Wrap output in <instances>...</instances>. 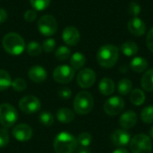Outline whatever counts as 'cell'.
Instances as JSON below:
<instances>
[{"instance_id":"obj_28","label":"cell","mask_w":153,"mask_h":153,"mask_svg":"<svg viewBox=\"0 0 153 153\" xmlns=\"http://www.w3.org/2000/svg\"><path fill=\"white\" fill-rule=\"evenodd\" d=\"M77 143L81 146V148H87L91 145L92 142V136L91 134L87 132H82L77 136Z\"/></svg>"},{"instance_id":"obj_36","label":"cell","mask_w":153,"mask_h":153,"mask_svg":"<svg viewBox=\"0 0 153 153\" xmlns=\"http://www.w3.org/2000/svg\"><path fill=\"white\" fill-rule=\"evenodd\" d=\"M142 11V8H141V5L135 2H132L130 3L129 4V7H128V12L131 15L134 16V17H137L140 13Z\"/></svg>"},{"instance_id":"obj_40","label":"cell","mask_w":153,"mask_h":153,"mask_svg":"<svg viewBox=\"0 0 153 153\" xmlns=\"http://www.w3.org/2000/svg\"><path fill=\"white\" fill-rule=\"evenodd\" d=\"M7 17H8V15H7V12H6L4 9L0 8V23H2V22H5V21H6V19H7Z\"/></svg>"},{"instance_id":"obj_7","label":"cell","mask_w":153,"mask_h":153,"mask_svg":"<svg viewBox=\"0 0 153 153\" xmlns=\"http://www.w3.org/2000/svg\"><path fill=\"white\" fill-rule=\"evenodd\" d=\"M38 29L42 35L50 37L57 30V22L53 15L45 14L39 20Z\"/></svg>"},{"instance_id":"obj_30","label":"cell","mask_w":153,"mask_h":153,"mask_svg":"<svg viewBox=\"0 0 153 153\" xmlns=\"http://www.w3.org/2000/svg\"><path fill=\"white\" fill-rule=\"evenodd\" d=\"M141 119L146 124L153 123V106L145 107L141 112Z\"/></svg>"},{"instance_id":"obj_43","label":"cell","mask_w":153,"mask_h":153,"mask_svg":"<svg viewBox=\"0 0 153 153\" xmlns=\"http://www.w3.org/2000/svg\"><path fill=\"white\" fill-rule=\"evenodd\" d=\"M149 134H150V136H151L150 138L153 140V126L151 127V129H150V131H149Z\"/></svg>"},{"instance_id":"obj_21","label":"cell","mask_w":153,"mask_h":153,"mask_svg":"<svg viewBox=\"0 0 153 153\" xmlns=\"http://www.w3.org/2000/svg\"><path fill=\"white\" fill-rule=\"evenodd\" d=\"M142 87L146 91H153V68L147 70L142 77Z\"/></svg>"},{"instance_id":"obj_17","label":"cell","mask_w":153,"mask_h":153,"mask_svg":"<svg viewBox=\"0 0 153 153\" xmlns=\"http://www.w3.org/2000/svg\"><path fill=\"white\" fill-rule=\"evenodd\" d=\"M28 76L32 82L36 83H40V82H43L47 79L48 74L45 68H43L42 66L34 65L30 68L28 72Z\"/></svg>"},{"instance_id":"obj_9","label":"cell","mask_w":153,"mask_h":153,"mask_svg":"<svg viewBox=\"0 0 153 153\" xmlns=\"http://www.w3.org/2000/svg\"><path fill=\"white\" fill-rule=\"evenodd\" d=\"M124 108H125V101L119 96H114L109 98L108 100H106L103 106L105 113L112 117L120 114L124 110Z\"/></svg>"},{"instance_id":"obj_32","label":"cell","mask_w":153,"mask_h":153,"mask_svg":"<svg viewBox=\"0 0 153 153\" xmlns=\"http://www.w3.org/2000/svg\"><path fill=\"white\" fill-rule=\"evenodd\" d=\"M31 6L37 11H43L50 4V0H30Z\"/></svg>"},{"instance_id":"obj_20","label":"cell","mask_w":153,"mask_h":153,"mask_svg":"<svg viewBox=\"0 0 153 153\" xmlns=\"http://www.w3.org/2000/svg\"><path fill=\"white\" fill-rule=\"evenodd\" d=\"M74 117H75V115L74 111L66 108H62L58 109L56 112V118L61 123H65V124L70 123L74 119Z\"/></svg>"},{"instance_id":"obj_29","label":"cell","mask_w":153,"mask_h":153,"mask_svg":"<svg viewBox=\"0 0 153 153\" xmlns=\"http://www.w3.org/2000/svg\"><path fill=\"white\" fill-rule=\"evenodd\" d=\"M71 55V50L65 46H60L55 52V56L59 61H65L69 58Z\"/></svg>"},{"instance_id":"obj_6","label":"cell","mask_w":153,"mask_h":153,"mask_svg":"<svg viewBox=\"0 0 153 153\" xmlns=\"http://www.w3.org/2000/svg\"><path fill=\"white\" fill-rule=\"evenodd\" d=\"M18 118V113L14 107L8 103L0 105V124L4 128L12 127Z\"/></svg>"},{"instance_id":"obj_3","label":"cell","mask_w":153,"mask_h":153,"mask_svg":"<svg viewBox=\"0 0 153 153\" xmlns=\"http://www.w3.org/2000/svg\"><path fill=\"white\" fill-rule=\"evenodd\" d=\"M3 48L10 55L19 56L25 49V42L22 36L15 32H9L3 38Z\"/></svg>"},{"instance_id":"obj_38","label":"cell","mask_w":153,"mask_h":153,"mask_svg":"<svg viewBox=\"0 0 153 153\" xmlns=\"http://www.w3.org/2000/svg\"><path fill=\"white\" fill-rule=\"evenodd\" d=\"M37 18V13L34 10H27L24 13V20L28 22H32Z\"/></svg>"},{"instance_id":"obj_34","label":"cell","mask_w":153,"mask_h":153,"mask_svg":"<svg viewBox=\"0 0 153 153\" xmlns=\"http://www.w3.org/2000/svg\"><path fill=\"white\" fill-rule=\"evenodd\" d=\"M56 48V40L54 39H47L46 40L43 41V44H42V49L47 52V53H50L52 52Z\"/></svg>"},{"instance_id":"obj_33","label":"cell","mask_w":153,"mask_h":153,"mask_svg":"<svg viewBox=\"0 0 153 153\" xmlns=\"http://www.w3.org/2000/svg\"><path fill=\"white\" fill-rule=\"evenodd\" d=\"M11 86L13 87V89L16 91H22L26 89L27 84L25 80L22 79V78H16L12 82Z\"/></svg>"},{"instance_id":"obj_15","label":"cell","mask_w":153,"mask_h":153,"mask_svg":"<svg viewBox=\"0 0 153 153\" xmlns=\"http://www.w3.org/2000/svg\"><path fill=\"white\" fill-rule=\"evenodd\" d=\"M127 27L129 31L136 37H141L146 32V25L144 22L138 17L130 19L127 23Z\"/></svg>"},{"instance_id":"obj_1","label":"cell","mask_w":153,"mask_h":153,"mask_svg":"<svg viewBox=\"0 0 153 153\" xmlns=\"http://www.w3.org/2000/svg\"><path fill=\"white\" fill-rule=\"evenodd\" d=\"M119 57L118 48L111 44L100 47L97 52V61L99 65L104 68H112L117 62Z\"/></svg>"},{"instance_id":"obj_42","label":"cell","mask_w":153,"mask_h":153,"mask_svg":"<svg viewBox=\"0 0 153 153\" xmlns=\"http://www.w3.org/2000/svg\"><path fill=\"white\" fill-rule=\"evenodd\" d=\"M77 153H91V152L87 148H81Z\"/></svg>"},{"instance_id":"obj_41","label":"cell","mask_w":153,"mask_h":153,"mask_svg":"<svg viewBox=\"0 0 153 153\" xmlns=\"http://www.w3.org/2000/svg\"><path fill=\"white\" fill-rule=\"evenodd\" d=\"M113 153H129V152L127 150L124 149V148H118L117 150L114 151Z\"/></svg>"},{"instance_id":"obj_35","label":"cell","mask_w":153,"mask_h":153,"mask_svg":"<svg viewBox=\"0 0 153 153\" xmlns=\"http://www.w3.org/2000/svg\"><path fill=\"white\" fill-rule=\"evenodd\" d=\"M9 143V134L5 128L0 129V148L5 147Z\"/></svg>"},{"instance_id":"obj_8","label":"cell","mask_w":153,"mask_h":153,"mask_svg":"<svg viewBox=\"0 0 153 153\" xmlns=\"http://www.w3.org/2000/svg\"><path fill=\"white\" fill-rule=\"evenodd\" d=\"M41 108L39 100L33 95H27L19 101V108L25 114H33L38 112Z\"/></svg>"},{"instance_id":"obj_10","label":"cell","mask_w":153,"mask_h":153,"mask_svg":"<svg viewBox=\"0 0 153 153\" xmlns=\"http://www.w3.org/2000/svg\"><path fill=\"white\" fill-rule=\"evenodd\" d=\"M74 77V70L66 65L57 66L53 72V78L58 83H69Z\"/></svg>"},{"instance_id":"obj_16","label":"cell","mask_w":153,"mask_h":153,"mask_svg":"<svg viewBox=\"0 0 153 153\" xmlns=\"http://www.w3.org/2000/svg\"><path fill=\"white\" fill-rule=\"evenodd\" d=\"M138 121V117L134 111L128 110L123 113L119 118V125L123 129L128 130L135 126Z\"/></svg>"},{"instance_id":"obj_19","label":"cell","mask_w":153,"mask_h":153,"mask_svg":"<svg viewBox=\"0 0 153 153\" xmlns=\"http://www.w3.org/2000/svg\"><path fill=\"white\" fill-rule=\"evenodd\" d=\"M131 69L135 73H143L148 67V61L142 56H136L130 62Z\"/></svg>"},{"instance_id":"obj_4","label":"cell","mask_w":153,"mask_h":153,"mask_svg":"<svg viewBox=\"0 0 153 153\" xmlns=\"http://www.w3.org/2000/svg\"><path fill=\"white\" fill-rule=\"evenodd\" d=\"M94 107V100L88 91L79 92L74 100V109L79 115H86L91 112Z\"/></svg>"},{"instance_id":"obj_2","label":"cell","mask_w":153,"mask_h":153,"mask_svg":"<svg viewBox=\"0 0 153 153\" xmlns=\"http://www.w3.org/2000/svg\"><path fill=\"white\" fill-rule=\"evenodd\" d=\"M77 139L68 132L58 134L54 141V150L56 153H73L77 148Z\"/></svg>"},{"instance_id":"obj_22","label":"cell","mask_w":153,"mask_h":153,"mask_svg":"<svg viewBox=\"0 0 153 153\" xmlns=\"http://www.w3.org/2000/svg\"><path fill=\"white\" fill-rule=\"evenodd\" d=\"M86 63V58L83 54L80 52H75L74 54L72 55L70 58V64L71 67L74 70H79L81 69Z\"/></svg>"},{"instance_id":"obj_12","label":"cell","mask_w":153,"mask_h":153,"mask_svg":"<svg viewBox=\"0 0 153 153\" xmlns=\"http://www.w3.org/2000/svg\"><path fill=\"white\" fill-rule=\"evenodd\" d=\"M131 141V134L126 129H117L111 135L112 143L118 148H124L129 144Z\"/></svg>"},{"instance_id":"obj_11","label":"cell","mask_w":153,"mask_h":153,"mask_svg":"<svg viewBox=\"0 0 153 153\" xmlns=\"http://www.w3.org/2000/svg\"><path fill=\"white\" fill-rule=\"evenodd\" d=\"M77 83L80 87L87 89L91 87L96 82V74L92 69L85 68L79 72L76 78Z\"/></svg>"},{"instance_id":"obj_18","label":"cell","mask_w":153,"mask_h":153,"mask_svg":"<svg viewBox=\"0 0 153 153\" xmlns=\"http://www.w3.org/2000/svg\"><path fill=\"white\" fill-rule=\"evenodd\" d=\"M100 92L104 96L111 95L115 91V83L110 78H103L99 83Z\"/></svg>"},{"instance_id":"obj_14","label":"cell","mask_w":153,"mask_h":153,"mask_svg":"<svg viewBox=\"0 0 153 153\" xmlns=\"http://www.w3.org/2000/svg\"><path fill=\"white\" fill-rule=\"evenodd\" d=\"M62 38L68 46H75L80 41V32L74 26H67L64 29Z\"/></svg>"},{"instance_id":"obj_31","label":"cell","mask_w":153,"mask_h":153,"mask_svg":"<svg viewBox=\"0 0 153 153\" xmlns=\"http://www.w3.org/2000/svg\"><path fill=\"white\" fill-rule=\"evenodd\" d=\"M39 122L45 126H51L54 124V117L48 111H43L39 114Z\"/></svg>"},{"instance_id":"obj_5","label":"cell","mask_w":153,"mask_h":153,"mask_svg":"<svg viewBox=\"0 0 153 153\" xmlns=\"http://www.w3.org/2000/svg\"><path fill=\"white\" fill-rule=\"evenodd\" d=\"M129 146L131 152L133 153L152 152V139L144 134H139L131 138Z\"/></svg>"},{"instance_id":"obj_23","label":"cell","mask_w":153,"mask_h":153,"mask_svg":"<svg viewBox=\"0 0 153 153\" xmlns=\"http://www.w3.org/2000/svg\"><path fill=\"white\" fill-rule=\"evenodd\" d=\"M122 53L126 56H133L138 52V46L134 41H126L121 46Z\"/></svg>"},{"instance_id":"obj_26","label":"cell","mask_w":153,"mask_h":153,"mask_svg":"<svg viewBox=\"0 0 153 153\" xmlns=\"http://www.w3.org/2000/svg\"><path fill=\"white\" fill-rule=\"evenodd\" d=\"M12 78L8 72L0 69V91H4L8 89L12 84Z\"/></svg>"},{"instance_id":"obj_24","label":"cell","mask_w":153,"mask_h":153,"mask_svg":"<svg viewBox=\"0 0 153 153\" xmlns=\"http://www.w3.org/2000/svg\"><path fill=\"white\" fill-rule=\"evenodd\" d=\"M130 100L135 106H141L145 101V94L140 89H134L131 91L130 94Z\"/></svg>"},{"instance_id":"obj_25","label":"cell","mask_w":153,"mask_h":153,"mask_svg":"<svg viewBox=\"0 0 153 153\" xmlns=\"http://www.w3.org/2000/svg\"><path fill=\"white\" fill-rule=\"evenodd\" d=\"M133 83L129 79H122L117 83V91L120 95H127L132 91Z\"/></svg>"},{"instance_id":"obj_37","label":"cell","mask_w":153,"mask_h":153,"mask_svg":"<svg viewBox=\"0 0 153 153\" xmlns=\"http://www.w3.org/2000/svg\"><path fill=\"white\" fill-rule=\"evenodd\" d=\"M57 94L62 100H68L72 96V91L67 87H62V88H59Z\"/></svg>"},{"instance_id":"obj_27","label":"cell","mask_w":153,"mask_h":153,"mask_svg":"<svg viewBox=\"0 0 153 153\" xmlns=\"http://www.w3.org/2000/svg\"><path fill=\"white\" fill-rule=\"evenodd\" d=\"M27 53L31 56H38L42 52V46L37 41H30L26 46Z\"/></svg>"},{"instance_id":"obj_13","label":"cell","mask_w":153,"mask_h":153,"mask_svg":"<svg viewBox=\"0 0 153 153\" xmlns=\"http://www.w3.org/2000/svg\"><path fill=\"white\" fill-rule=\"evenodd\" d=\"M13 135L19 142H27L32 137V129L26 124H19L13 129Z\"/></svg>"},{"instance_id":"obj_39","label":"cell","mask_w":153,"mask_h":153,"mask_svg":"<svg viewBox=\"0 0 153 153\" xmlns=\"http://www.w3.org/2000/svg\"><path fill=\"white\" fill-rule=\"evenodd\" d=\"M146 45L150 51L153 53V27L149 30L147 37H146Z\"/></svg>"}]
</instances>
